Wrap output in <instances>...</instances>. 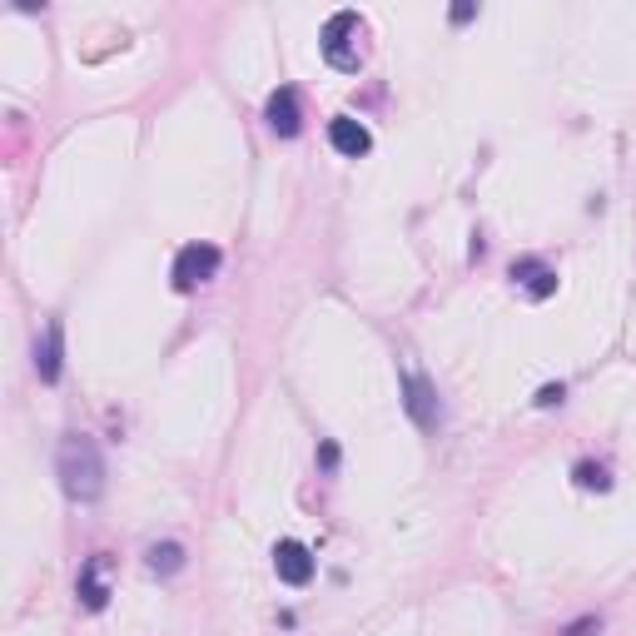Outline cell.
I'll return each mask as SVG.
<instances>
[{
  "label": "cell",
  "mask_w": 636,
  "mask_h": 636,
  "mask_svg": "<svg viewBox=\"0 0 636 636\" xmlns=\"http://www.w3.org/2000/svg\"><path fill=\"white\" fill-rule=\"evenodd\" d=\"M105 572H110V557H105V553H95L80 567L76 592H80V607L85 612H105V607H110V582H105Z\"/></svg>",
  "instance_id": "cell-9"
},
{
  "label": "cell",
  "mask_w": 636,
  "mask_h": 636,
  "mask_svg": "<svg viewBox=\"0 0 636 636\" xmlns=\"http://www.w3.org/2000/svg\"><path fill=\"white\" fill-rule=\"evenodd\" d=\"M219 264H225V254H219L215 244H185V249L175 254V269H169V279H175L179 294H195L199 284L215 279Z\"/></svg>",
  "instance_id": "cell-3"
},
{
  "label": "cell",
  "mask_w": 636,
  "mask_h": 636,
  "mask_svg": "<svg viewBox=\"0 0 636 636\" xmlns=\"http://www.w3.org/2000/svg\"><path fill=\"white\" fill-rule=\"evenodd\" d=\"M572 477H577V487H587V493H607V487H612V477H607L602 463H577Z\"/></svg>",
  "instance_id": "cell-12"
},
{
  "label": "cell",
  "mask_w": 636,
  "mask_h": 636,
  "mask_svg": "<svg viewBox=\"0 0 636 636\" xmlns=\"http://www.w3.org/2000/svg\"><path fill=\"white\" fill-rule=\"evenodd\" d=\"M597 632H602L597 612H587V617H577V622H567V627H562V636H597Z\"/></svg>",
  "instance_id": "cell-13"
},
{
  "label": "cell",
  "mask_w": 636,
  "mask_h": 636,
  "mask_svg": "<svg viewBox=\"0 0 636 636\" xmlns=\"http://www.w3.org/2000/svg\"><path fill=\"white\" fill-rule=\"evenodd\" d=\"M318 468H324V473H338V443H334V438L318 443Z\"/></svg>",
  "instance_id": "cell-14"
},
{
  "label": "cell",
  "mask_w": 636,
  "mask_h": 636,
  "mask_svg": "<svg viewBox=\"0 0 636 636\" xmlns=\"http://www.w3.org/2000/svg\"><path fill=\"white\" fill-rule=\"evenodd\" d=\"M36 374L40 384H60V374H66V328H60V318H50L36 344Z\"/></svg>",
  "instance_id": "cell-8"
},
{
  "label": "cell",
  "mask_w": 636,
  "mask_h": 636,
  "mask_svg": "<svg viewBox=\"0 0 636 636\" xmlns=\"http://www.w3.org/2000/svg\"><path fill=\"white\" fill-rule=\"evenodd\" d=\"M264 120H269V130L279 135V140H294V135L304 130L299 90H294V85H279V90L269 95V105H264Z\"/></svg>",
  "instance_id": "cell-5"
},
{
  "label": "cell",
  "mask_w": 636,
  "mask_h": 636,
  "mask_svg": "<svg viewBox=\"0 0 636 636\" xmlns=\"http://www.w3.org/2000/svg\"><path fill=\"white\" fill-rule=\"evenodd\" d=\"M56 477L70 503H95V497L105 493V458H100V448H95V438L70 433L56 453Z\"/></svg>",
  "instance_id": "cell-1"
},
{
  "label": "cell",
  "mask_w": 636,
  "mask_h": 636,
  "mask_svg": "<svg viewBox=\"0 0 636 636\" xmlns=\"http://www.w3.org/2000/svg\"><path fill=\"white\" fill-rule=\"evenodd\" d=\"M403 408H408V418L418 423L423 433H433V428H438V423H443L438 388H433L423 374H403Z\"/></svg>",
  "instance_id": "cell-4"
},
{
  "label": "cell",
  "mask_w": 636,
  "mask_h": 636,
  "mask_svg": "<svg viewBox=\"0 0 636 636\" xmlns=\"http://www.w3.org/2000/svg\"><path fill=\"white\" fill-rule=\"evenodd\" d=\"M562 398H567V388H562V384H547L543 394H537V408H557Z\"/></svg>",
  "instance_id": "cell-15"
},
{
  "label": "cell",
  "mask_w": 636,
  "mask_h": 636,
  "mask_svg": "<svg viewBox=\"0 0 636 636\" xmlns=\"http://www.w3.org/2000/svg\"><path fill=\"white\" fill-rule=\"evenodd\" d=\"M513 284H523L527 299H553L557 294V269L547 259H537V254H523V259H513Z\"/></svg>",
  "instance_id": "cell-7"
},
{
  "label": "cell",
  "mask_w": 636,
  "mask_h": 636,
  "mask_svg": "<svg viewBox=\"0 0 636 636\" xmlns=\"http://www.w3.org/2000/svg\"><path fill=\"white\" fill-rule=\"evenodd\" d=\"M318 46H324V60L334 70H344V76H358L364 70V16L358 10H334L324 26V36H318Z\"/></svg>",
  "instance_id": "cell-2"
},
{
  "label": "cell",
  "mask_w": 636,
  "mask_h": 636,
  "mask_svg": "<svg viewBox=\"0 0 636 636\" xmlns=\"http://www.w3.org/2000/svg\"><path fill=\"white\" fill-rule=\"evenodd\" d=\"M328 145H334L338 155L358 159L374 150V135H368V125H358L354 115H338V120H328Z\"/></svg>",
  "instance_id": "cell-10"
},
{
  "label": "cell",
  "mask_w": 636,
  "mask_h": 636,
  "mask_svg": "<svg viewBox=\"0 0 636 636\" xmlns=\"http://www.w3.org/2000/svg\"><path fill=\"white\" fill-rule=\"evenodd\" d=\"M473 16H477V6H473V0H463V6H453V20H458V26H468Z\"/></svg>",
  "instance_id": "cell-16"
},
{
  "label": "cell",
  "mask_w": 636,
  "mask_h": 636,
  "mask_svg": "<svg viewBox=\"0 0 636 636\" xmlns=\"http://www.w3.org/2000/svg\"><path fill=\"white\" fill-rule=\"evenodd\" d=\"M274 572H279V582H289V587H309L318 562L304 543H294V537H284L279 547H274Z\"/></svg>",
  "instance_id": "cell-6"
},
{
  "label": "cell",
  "mask_w": 636,
  "mask_h": 636,
  "mask_svg": "<svg viewBox=\"0 0 636 636\" xmlns=\"http://www.w3.org/2000/svg\"><path fill=\"white\" fill-rule=\"evenodd\" d=\"M145 567H150L155 577H175V572H185V547H179V543L145 547Z\"/></svg>",
  "instance_id": "cell-11"
}]
</instances>
